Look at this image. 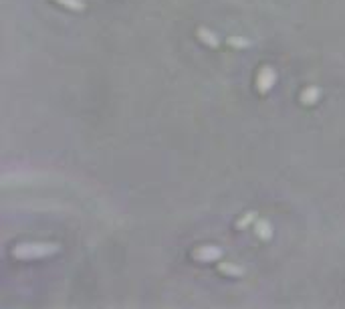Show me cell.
I'll use <instances>...</instances> for the list:
<instances>
[{"label": "cell", "mask_w": 345, "mask_h": 309, "mask_svg": "<svg viewBox=\"0 0 345 309\" xmlns=\"http://www.w3.org/2000/svg\"><path fill=\"white\" fill-rule=\"evenodd\" d=\"M59 253V245L55 243H18L10 249V255L20 261H32V259H43Z\"/></svg>", "instance_id": "6da1fadb"}, {"label": "cell", "mask_w": 345, "mask_h": 309, "mask_svg": "<svg viewBox=\"0 0 345 309\" xmlns=\"http://www.w3.org/2000/svg\"><path fill=\"white\" fill-rule=\"evenodd\" d=\"M256 218H258L256 212H254V210H248V212H244V214L236 220V228H248L250 224L256 222Z\"/></svg>", "instance_id": "9c48e42d"}, {"label": "cell", "mask_w": 345, "mask_h": 309, "mask_svg": "<svg viewBox=\"0 0 345 309\" xmlns=\"http://www.w3.org/2000/svg\"><path fill=\"white\" fill-rule=\"evenodd\" d=\"M275 83H277V71L268 65L260 67V71L256 73V91L260 95H266L275 87Z\"/></svg>", "instance_id": "3957f363"}, {"label": "cell", "mask_w": 345, "mask_h": 309, "mask_svg": "<svg viewBox=\"0 0 345 309\" xmlns=\"http://www.w3.org/2000/svg\"><path fill=\"white\" fill-rule=\"evenodd\" d=\"M190 255H192V259L198 261V263H214V261H220L222 259L224 251L218 245H200V247H196L194 251H192Z\"/></svg>", "instance_id": "7a4b0ae2"}, {"label": "cell", "mask_w": 345, "mask_h": 309, "mask_svg": "<svg viewBox=\"0 0 345 309\" xmlns=\"http://www.w3.org/2000/svg\"><path fill=\"white\" fill-rule=\"evenodd\" d=\"M319 99H321V89L315 87V85L305 87V89L301 91V95H299V101H301V105H305V107L315 105Z\"/></svg>", "instance_id": "5b68a950"}, {"label": "cell", "mask_w": 345, "mask_h": 309, "mask_svg": "<svg viewBox=\"0 0 345 309\" xmlns=\"http://www.w3.org/2000/svg\"><path fill=\"white\" fill-rule=\"evenodd\" d=\"M196 36H198V41H200L202 45H206V47H210V49H218V47H220V38H218V34H216L214 30L206 28V26H198Z\"/></svg>", "instance_id": "277c9868"}, {"label": "cell", "mask_w": 345, "mask_h": 309, "mask_svg": "<svg viewBox=\"0 0 345 309\" xmlns=\"http://www.w3.org/2000/svg\"><path fill=\"white\" fill-rule=\"evenodd\" d=\"M218 273L226 275V277H242L246 273V269L238 263H218Z\"/></svg>", "instance_id": "52a82bcc"}, {"label": "cell", "mask_w": 345, "mask_h": 309, "mask_svg": "<svg viewBox=\"0 0 345 309\" xmlns=\"http://www.w3.org/2000/svg\"><path fill=\"white\" fill-rule=\"evenodd\" d=\"M226 43L230 47H234V49H248L252 45V41H248V38H242V36H228Z\"/></svg>", "instance_id": "30bf717a"}, {"label": "cell", "mask_w": 345, "mask_h": 309, "mask_svg": "<svg viewBox=\"0 0 345 309\" xmlns=\"http://www.w3.org/2000/svg\"><path fill=\"white\" fill-rule=\"evenodd\" d=\"M57 4L65 6L67 10H73V12H83L85 10V2L83 0H55Z\"/></svg>", "instance_id": "ba28073f"}, {"label": "cell", "mask_w": 345, "mask_h": 309, "mask_svg": "<svg viewBox=\"0 0 345 309\" xmlns=\"http://www.w3.org/2000/svg\"><path fill=\"white\" fill-rule=\"evenodd\" d=\"M252 226H254V235L260 241H271L273 239V226L266 218H256V222Z\"/></svg>", "instance_id": "8992f818"}]
</instances>
